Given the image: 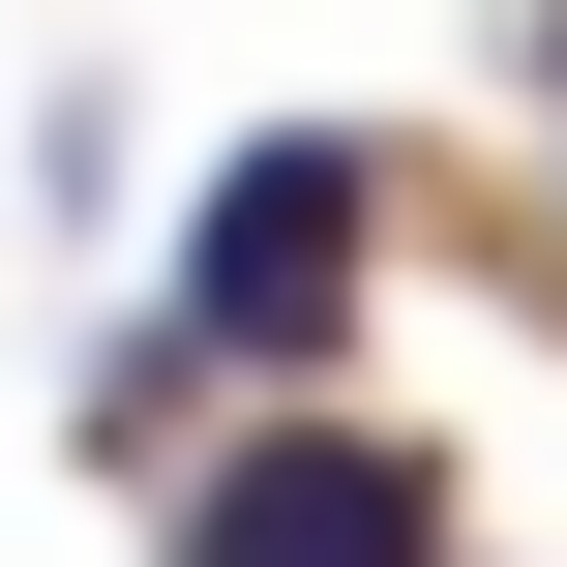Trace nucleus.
<instances>
[{
	"label": "nucleus",
	"instance_id": "obj_1",
	"mask_svg": "<svg viewBox=\"0 0 567 567\" xmlns=\"http://www.w3.org/2000/svg\"><path fill=\"white\" fill-rule=\"evenodd\" d=\"M359 269H389V150H359V120L209 150V209H179V329H209V359H329Z\"/></svg>",
	"mask_w": 567,
	"mask_h": 567
},
{
	"label": "nucleus",
	"instance_id": "obj_2",
	"mask_svg": "<svg viewBox=\"0 0 567 567\" xmlns=\"http://www.w3.org/2000/svg\"><path fill=\"white\" fill-rule=\"evenodd\" d=\"M179 567H449V449H389V419H269V449H209Z\"/></svg>",
	"mask_w": 567,
	"mask_h": 567
}]
</instances>
